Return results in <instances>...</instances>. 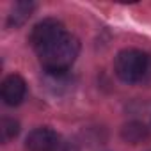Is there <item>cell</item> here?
<instances>
[{
	"label": "cell",
	"mask_w": 151,
	"mask_h": 151,
	"mask_svg": "<svg viewBox=\"0 0 151 151\" xmlns=\"http://www.w3.org/2000/svg\"><path fill=\"white\" fill-rule=\"evenodd\" d=\"M114 69L119 80L126 84H139L146 80V77L151 71V59L149 55L135 48L123 50L116 57Z\"/></svg>",
	"instance_id": "2"
},
{
	"label": "cell",
	"mask_w": 151,
	"mask_h": 151,
	"mask_svg": "<svg viewBox=\"0 0 151 151\" xmlns=\"http://www.w3.org/2000/svg\"><path fill=\"white\" fill-rule=\"evenodd\" d=\"M62 32H66L64 25L53 18H48V20H43L39 22L37 25H34V29L30 30V36H29V41L32 45V48L36 52H39L41 48H45L48 43H52L57 36H60Z\"/></svg>",
	"instance_id": "3"
},
{
	"label": "cell",
	"mask_w": 151,
	"mask_h": 151,
	"mask_svg": "<svg viewBox=\"0 0 151 151\" xmlns=\"http://www.w3.org/2000/svg\"><path fill=\"white\" fill-rule=\"evenodd\" d=\"M0 94L6 105L16 107L23 101L25 94H27V84L20 75H9L4 78L2 86H0Z\"/></svg>",
	"instance_id": "5"
},
{
	"label": "cell",
	"mask_w": 151,
	"mask_h": 151,
	"mask_svg": "<svg viewBox=\"0 0 151 151\" xmlns=\"http://www.w3.org/2000/svg\"><path fill=\"white\" fill-rule=\"evenodd\" d=\"M121 137L124 142L130 144H142L149 139V130L146 124L139 123V121H130L121 128Z\"/></svg>",
	"instance_id": "6"
},
{
	"label": "cell",
	"mask_w": 151,
	"mask_h": 151,
	"mask_svg": "<svg viewBox=\"0 0 151 151\" xmlns=\"http://www.w3.org/2000/svg\"><path fill=\"white\" fill-rule=\"evenodd\" d=\"M60 137L57 132H53L52 128H36L29 133L25 146L29 151H55L57 146L60 144Z\"/></svg>",
	"instance_id": "4"
},
{
	"label": "cell",
	"mask_w": 151,
	"mask_h": 151,
	"mask_svg": "<svg viewBox=\"0 0 151 151\" xmlns=\"http://www.w3.org/2000/svg\"><path fill=\"white\" fill-rule=\"evenodd\" d=\"M78 52H80L78 39L71 36L69 32H62L52 43H48L45 48H41L37 52V55L46 71L60 75L73 66V62L78 57Z\"/></svg>",
	"instance_id": "1"
},
{
	"label": "cell",
	"mask_w": 151,
	"mask_h": 151,
	"mask_svg": "<svg viewBox=\"0 0 151 151\" xmlns=\"http://www.w3.org/2000/svg\"><path fill=\"white\" fill-rule=\"evenodd\" d=\"M36 6L32 2H16L14 7L11 9L9 13V18H7V25L9 27H22L25 22H29V18L32 16Z\"/></svg>",
	"instance_id": "7"
},
{
	"label": "cell",
	"mask_w": 151,
	"mask_h": 151,
	"mask_svg": "<svg viewBox=\"0 0 151 151\" xmlns=\"http://www.w3.org/2000/svg\"><path fill=\"white\" fill-rule=\"evenodd\" d=\"M55 151H78L77 144L75 142H69V140H60V144L57 146Z\"/></svg>",
	"instance_id": "9"
},
{
	"label": "cell",
	"mask_w": 151,
	"mask_h": 151,
	"mask_svg": "<svg viewBox=\"0 0 151 151\" xmlns=\"http://www.w3.org/2000/svg\"><path fill=\"white\" fill-rule=\"evenodd\" d=\"M18 133H20V124H18V121L9 119V117H4L2 121H0V139H2V142H9V140L14 139Z\"/></svg>",
	"instance_id": "8"
}]
</instances>
